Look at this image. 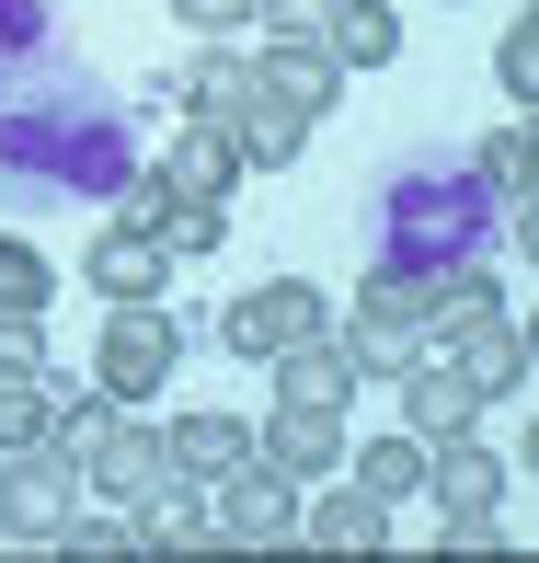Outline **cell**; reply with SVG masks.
I'll list each match as a JSON object with an SVG mask.
<instances>
[{
    "mask_svg": "<svg viewBox=\"0 0 539 563\" xmlns=\"http://www.w3.org/2000/svg\"><path fill=\"white\" fill-rule=\"evenodd\" d=\"M58 449L81 460V483L104 506H138L149 483L172 472V460H161V426H138L126 402H58Z\"/></svg>",
    "mask_w": 539,
    "mask_h": 563,
    "instance_id": "cell-1",
    "label": "cell"
},
{
    "mask_svg": "<svg viewBox=\"0 0 539 563\" xmlns=\"http://www.w3.org/2000/svg\"><path fill=\"white\" fill-rule=\"evenodd\" d=\"M172 356H184V322H172L161 299H115V311H104V345H92L104 402H149L172 379Z\"/></svg>",
    "mask_w": 539,
    "mask_h": 563,
    "instance_id": "cell-2",
    "label": "cell"
},
{
    "mask_svg": "<svg viewBox=\"0 0 539 563\" xmlns=\"http://www.w3.org/2000/svg\"><path fill=\"white\" fill-rule=\"evenodd\" d=\"M299 495H311V483H288L276 460H229L207 483V518H218L229 552H276V541H299Z\"/></svg>",
    "mask_w": 539,
    "mask_h": 563,
    "instance_id": "cell-3",
    "label": "cell"
},
{
    "mask_svg": "<svg viewBox=\"0 0 539 563\" xmlns=\"http://www.w3.org/2000/svg\"><path fill=\"white\" fill-rule=\"evenodd\" d=\"M69 506H81V460L58 438L46 449H0V529H12V541H58Z\"/></svg>",
    "mask_w": 539,
    "mask_h": 563,
    "instance_id": "cell-4",
    "label": "cell"
},
{
    "mask_svg": "<svg viewBox=\"0 0 539 563\" xmlns=\"http://www.w3.org/2000/svg\"><path fill=\"white\" fill-rule=\"evenodd\" d=\"M414 334H425V265H391V276H368V299H356V334H345V356H356V368H379V379H402V368H414Z\"/></svg>",
    "mask_w": 539,
    "mask_h": 563,
    "instance_id": "cell-5",
    "label": "cell"
},
{
    "mask_svg": "<svg viewBox=\"0 0 539 563\" xmlns=\"http://www.w3.org/2000/svg\"><path fill=\"white\" fill-rule=\"evenodd\" d=\"M242 356H276V345H299V334H322V288H299V276H265V288H242L229 299V322H218Z\"/></svg>",
    "mask_w": 539,
    "mask_h": 563,
    "instance_id": "cell-6",
    "label": "cell"
},
{
    "mask_svg": "<svg viewBox=\"0 0 539 563\" xmlns=\"http://www.w3.org/2000/svg\"><path fill=\"white\" fill-rule=\"evenodd\" d=\"M265 368H276V402H311V415H345L356 379H368V368L345 356V334H299V345H276Z\"/></svg>",
    "mask_w": 539,
    "mask_h": 563,
    "instance_id": "cell-7",
    "label": "cell"
},
{
    "mask_svg": "<svg viewBox=\"0 0 539 563\" xmlns=\"http://www.w3.org/2000/svg\"><path fill=\"white\" fill-rule=\"evenodd\" d=\"M126 518H138V552H229L218 518H207V483H184V472H161Z\"/></svg>",
    "mask_w": 539,
    "mask_h": 563,
    "instance_id": "cell-8",
    "label": "cell"
},
{
    "mask_svg": "<svg viewBox=\"0 0 539 563\" xmlns=\"http://www.w3.org/2000/svg\"><path fill=\"white\" fill-rule=\"evenodd\" d=\"M425 495L448 506V518H494V506H505V460L482 449L471 426H459V438H436V449H425Z\"/></svg>",
    "mask_w": 539,
    "mask_h": 563,
    "instance_id": "cell-9",
    "label": "cell"
},
{
    "mask_svg": "<svg viewBox=\"0 0 539 563\" xmlns=\"http://www.w3.org/2000/svg\"><path fill=\"white\" fill-rule=\"evenodd\" d=\"M252 460H276L288 483H322V472H345V415H311V402H276V426L252 438Z\"/></svg>",
    "mask_w": 539,
    "mask_h": 563,
    "instance_id": "cell-10",
    "label": "cell"
},
{
    "mask_svg": "<svg viewBox=\"0 0 539 563\" xmlns=\"http://www.w3.org/2000/svg\"><path fill=\"white\" fill-rule=\"evenodd\" d=\"M333 81H345V69H333L322 46H265V58H252V92H265V104H288L299 126H322Z\"/></svg>",
    "mask_w": 539,
    "mask_h": 563,
    "instance_id": "cell-11",
    "label": "cell"
},
{
    "mask_svg": "<svg viewBox=\"0 0 539 563\" xmlns=\"http://www.w3.org/2000/svg\"><path fill=\"white\" fill-rule=\"evenodd\" d=\"M402 415H414V438H459V426L482 415V391H471V368L459 356H436V368H402Z\"/></svg>",
    "mask_w": 539,
    "mask_h": 563,
    "instance_id": "cell-12",
    "label": "cell"
},
{
    "mask_svg": "<svg viewBox=\"0 0 539 563\" xmlns=\"http://www.w3.org/2000/svg\"><path fill=\"white\" fill-rule=\"evenodd\" d=\"M299 541H311V552H391V506H379V495H356V483H345V495H299Z\"/></svg>",
    "mask_w": 539,
    "mask_h": 563,
    "instance_id": "cell-13",
    "label": "cell"
},
{
    "mask_svg": "<svg viewBox=\"0 0 539 563\" xmlns=\"http://www.w3.org/2000/svg\"><path fill=\"white\" fill-rule=\"evenodd\" d=\"M92 288H104V311H115V299H161L172 288V253L149 242V230H104V242H92Z\"/></svg>",
    "mask_w": 539,
    "mask_h": 563,
    "instance_id": "cell-14",
    "label": "cell"
},
{
    "mask_svg": "<svg viewBox=\"0 0 539 563\" xmlns=\"http://www.w3.org/2000/svg\"><path fill=\"white\" fill-rule=\"evenodd\" d=\"M229 173H242V150H229V126H184V139L161 150V196H195V208H218Z\"/></svg>",
    "mask_w": 539,
    "mask_h": 563,
    "instance_id": "cell-15",
    "label": "cell"
},
{
    "mask_svg": "<svg viewBox=\"0 0 539 563\" xmlns=\"http://www.w3.org/2000/svg\"><path fill=\"white\" fill-rule=\"evenodd\" d=\"M161 460H172L184 483H218L229 460H252V426H242V415H184V426H161Z\"/></svg>",
    "mask_w": 539,
    "mask_h": 563,
    "instance_id": "cell-16",
    "label": "cell"
},
{
    "mask_svg": "<svg viewBox=\"0 0 539 563\" xmlns=\"http://www.w3.org/2000/svg\"><path fill=\"white\" fill-rule=\"evenodd\" d=\"M322 58H333V69H391V58H402V12H391V0H333Z\"/></svg>",
    "mask_w": 539,
    "mask_h": 563,
    "instance_id": "cell-17",
    "label": "cell"
},
{
    "mask_svg": "<svg viewBox=\"0 0 539 563\" xmlns=\"http://www.w3.org/2000/svg\"><path fill=\"white\" fill-rule=\"evenodd\" d=\"M448 356H459V368H471V391H482V402L528 391V334H517V322H505V311H494V322H471V334H459Z\"/></svg>",
    "mask_w": 539,
    "mask_h": 563,
    "instance_id": "cell-18",
    "label": "cell"
},
{
    "mask_svg": "<svg viewBox=\"0 0 539 563\" xmlns=\"http://www.w3.org/2000/svg\"><path fill=\"white\" fill-rule=\"evenodd\" d=\"M345 472H356V495L414 506V495H425V438H414V426H402V438H368V449L345 438Z\"/></svg>",
    "mask_w": 539,
    "mask_h": 563,
    "instance_id": "cell-19",
    "label": "cell"
},
{
    "mask_svg": "<svg viewBox=\"0 0 539 563\" xmlns=\"http://www.w3.org/2000/svg\"><path fill=\"white\" fill-rule=\"evenodd\" d=\"M494 311H505L494 276H471V265H436V276H425V334H448V345H459L471 322H494Z\"/></svg>",
    "mask_w": 539,
    "mask_h": 563,
    "instance_id": "cell-20",
    "label": "cell"
},
{
    "mask_svg": "<svg viewBox=\"0 0 539 563\" xmlns=\"http://www.w3.org/2000/svg\"><path fill=\"white\" fill-rule=\"evenodd\" d=\"M184 104H195V126H242L252 115V58H229V46L195 58V92H184Z\"/></svg>",
    "mask_w": 539,
    "mask_h": 563,
    "instance_id": "cell-21",
    "label": "cell"
},
{
    "mask_svg": "<svg viewBox=\"0 0 539 563\" xmlns=\"http://www.w3.org/2000/svg\"><path fill=\"white\" fill-rule=\"evenodd\" d=\"M46 552H69V563H126V552H138V518H126V506H104V518H92V506H69Z\"/></svg>",
    "mask_w": 539,
    "mask_h": 563,
    "instance_id": "cell-22",
    "label": "cell"
},
{
    "mask_svg": "<svg viewBox=\"0 0 539 563\" xmlns=\"http://www.w3.org/2000/svg\"><path fill=\"white\" fill-rule=\"evenodd\" d=\"M46 438H58V391H46L35 368L0 379V449H46Z\"/></svg>",
    "mask_w": 539,
    "mask_h": 563,
    "instance_id": "cell-23",
    "label": "cell"
},
{
    "mask_svg": "<svg viewBox=\"0 0 539 563\" xmlns=\"http://www.w3.org/2000/svg\"><path fill=\"white\" fill-rule=\"evenodd\" d=\"M46 288H58L46 253H35V242H0V311H46Z\"/></svg>",
    "mask_w": 539,
    "mask_h": 563,
    "instance_id": "cell-24",
    "label": "cell"
},
{
    "mask_svg": "<svg viewBox=\"0 0 539 563\" xmlns=\"http://www.w3.org/2000/svg\"><path fill=\"white\" fill-rule=\"evenodd\" d=\"M528 173H539V150H528V126H494V139H482V185H505L528 208Z\"/></svg>",
    "mask_w": 539,
    "mask_h": 563,
    "instance_id": "cell-25",
    "label": "cell"
},
{
    "mask_svg": "<svg viewBox=\"0 0 539 563\" xmlns=\"http://www.w3.org/2000/svg\"><path fill=\"white\" fill-rule=\"evenodd\" d=\"M252 23H265L276 46H322L333 35V0H252Z\"/></svg>",
    "mask_w": 539,
    "mask_h": 563,
    "instance_id": "cell-26",
    "label": "cell"
},
{
    "mask_svg": "<svg viewBox=\"0 0 539 563\" xmlns=\"http://www.w3.org/2000/svg\"><path fill=\"white\" fill-rule=\"evenodd\" d=\"M46 368V311H0V379Z\"/></svg>",
    "mask_w": 539,
    "mask_h": 563,
    "instance_id": "cell-27",
    "label": "cell"
},
{
    "mask_svg": "<svg viewBox=\"0 0 539 563\" xmlns=\"http://www.w3.org/2000/svg\"><path fill=\"white\" fill-rule=\"evenodd\" d=\"M494 81H505V92H539V35H528V23H505V46H494Z\"/></svg>",
    "mask_w": 539,
    "mask_h": 563,
    "instance_id": "cell-28",
    "label": "cell"
},
{
    "mask_svg": "<svg viewBox=\"0 0 539 563\" xmlns=\"http://www.w3.org/2000/svg\"><path fill=\"white\" fill-rule=\"evenodd\" d=\"M172 12H184L195 35H229V23H252V0H172Z\"/></svg>",
    "mask_w": 539,
    "mask_h": 563,
    "instance_id": "cell-29",
    "label": "cell"
}]
</instances>
